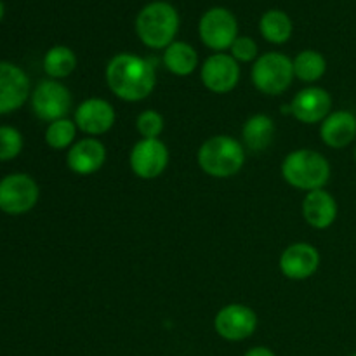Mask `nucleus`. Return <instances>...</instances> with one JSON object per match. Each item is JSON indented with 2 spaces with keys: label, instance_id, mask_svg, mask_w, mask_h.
Masks as SVG:
<instances>
[{
  "label": "nucleus",
  "instance_id": "f257e3e1",
  "mask_svg": "<svg viewBox=\"0 0 356 356\" xmlns=\"http://www.w3.org/2000/svg\"><path fill=\"white\" fill-rule=\"evenodd\" d=\"M106 83L111 92L124 101H143L153 92L156 73L148 59L139 56L117 54L106 66Z\"/></svg>",
  "mask_w": 356,
  "mask_h": 356
},
{
  "label": "nucleus",
  "instance_id": "f03ea898",
  "mask_svg": "<svg viewBox=\"0 0 356 356\" xmlns=\"http://www.w3.org/2000/svg\"><path fill=\"white\" fill-rule=\"evenodd\" d=\"M282 176L299 190H323L330 177V165L323 155L313 149H296L285 156Z\"/></svg>",
  "mask_w": 356,
  "mask_h": 356
},
{
  "label": "nucleus",
  "instance_id": "7ed1b4c3",
  "mask_svg": "<svg viewBox=\"0 0 356 356\" xmlns=\"http://www.w3.org/2000/svg\"><path fill=\"white\" fill-rule=\"evenodd\" d=\"M179 26L176 9L167 2H152L143 7L136 19V31L145 45L152 49H167L174 42Z\"/></svg>",
  "mask_w": 356,
  "mask_h": 356
},
{
  "label": "nucleus",
  "instance_id": "20e7f679",
  "mask_svg": "<svg viewBox=\"0 0 356 356\" xmlns=\"http://www.w3.org/2000/svg\"><path fill=\"white\" fill-rule=\"evenodd\" d=\"M245 163V149L232 136H214L198 149V165L212 177H232Z\"/></svg>",
  "mask_w": 356,
  "mask_h": 356
},
{
  "label": "nucleus",
  "instance_id": "39448f33",
  "mask_svg": "<svg viewBox=\"0 0 356 356\" xmlns=\"http://www.w3.org/2000/svg\"><path fill=\"white\" fill-rule=\"evenodd\" d=\"M294 66L285 54L268 52L257 58L252 66V82L266 96H278L291 87Z\"/></svg>",
  "mask_w": 356,
  "mask_h": 356
},
{
  "label": "nucleus",
  "instance_id": "423d86ee",
  "mask_svg": "<svg viewBox=\"0 0 356 356\" xmlns=\"http://www.w3.org/2000/svg\"><path fill=\"white\" fill-rule=\"evenodd\" d=\"M38 202V186L28 174H10L0 181V211L6 214H24Z\"/></svg>",
  "mask_w": 356,
  "mask_h": 356
},
{
  "label": "nucleus",
  "instance_id": "0eeeda50",
  "mask_svg": "<svg viewBox=\"0 0 356 356\" xmlns=\"http://www.w3.org/2000/svg\"><path fill=\"white\" fill-rule=\"evenodd\" d=\"M198 31H200L202 42L207 47L214 51H225L232 47L233 42L238 37V24L228 9L214 7L202 16Z\"/></svg>",
  "mask_w": 356,
  "mask_h": 356
},
{
  "label": "nucleus",
  "instance_id": "6e6552de",
  "mask_svg": "<svg viewBox=\"0 0 356 356\" xmlns=\"http://www.w3.org/2000/svg\"><path fill=\"white\" fill-rule=\"evenodd\" d=\"M31 108L40 120L56 122L72 108V94L61 82L44 80L31 94Z\"/></svg>",
  "mask_w": 356,
  "mask_h": 356
},
{
  "label": "nucleus",
  "instance_id": "1a4fd4ad",
  "mask_svg": "<svg viewBox=\"0 0 356 356\" xmlns=\"http://www.w3.org/2000/svg\"><path fill=\"white\" fill-rule=\"evenodd\" d=\"M257 316L249 306L228 305L219 309L214 318V329L222 339L243 341L256 332Z\"/></svg>",
  "mask_w": 356,
  "mask_h": 356
},
{
  "label": "nucleus",
  "instance_id": "9d476101",
  "mask_svg": "<svg viewBox=\"0 0 356 356\" xmlns=\"http://www.w3.org/2000/svg\"><path fill=\"white\" fill-rule=\"evenodd\" d=\"M131 169L141 179H155L169 163V152L160 139H143L131 152Z\"/></svg>",
  "mask_w": 356,
  "mask_h": 356
},
{
  "label": "nucleus",
  "instance_id": "9b49d317",
  "mask_svg": "<svg viewBox=\"0 0 356 356\" xmlns=\"http://www.w3.org/2000/svg\"><path fill=\"white\" fill-rule=\"evenodd\" d=\"M30 96V80L19 66L0 61V115L16 111Z\"/></svg>",
  "mask_w": 356,
  "mask_h": 356
},
{
  "label": "nucleus",
  "instance_id": "f8f14e48",
  "mask_svg": "<svg viewBox=\"0 0 356 356\" xmlns=\"http://www.w3.org/2000/svg\"><path fill=\"white\" fill-rule=\"evenodd\" d=\"M240 66L233 56L212 54L202 66V82L216 94H226L236 87Z\"/></svg>",
  "mask_w": 356,
  "mask_h": 356
},
{
  "label": "nucleus",
  "instance_id": "ddd939ff",
  "mask_svg": "<svg viewBox=\"0 0 356 356\" xmlns=\"http://www.w3.org/2000/svg\"><path fill=\"white\" fill-rule=\"evenodd\" d=\"M332 97L322 87H306L299 90L291 103V113L302 124H318L330 115Z\"/></svg>",
  "mask_w": 356,
  "mask_h": 356
},
{
  "label": "nucleus",
  "instance_id": "4468645a",
  "mask_svg": "<svg viewBox=\"0 0 356 356\" xmlns=\"http://www.w3.org/2000/svg\"><path fill=\"white\" fill-rule=\"evenodd\" d=\"M320 266V254L309 243H294L287 247L280 257V270L291 280H306L313 277Z\"/></svg>",
  "mask_w": 356,
  "mask_h": 356
},
{
  "label": "nucleus",
  "instance_id": "2eb2a0df",
  "mask_svg": "<svg viewBox=\"0 0 356 356\" xmlns=\"http://www.w3.org/2000/svg\"><path fill=\"white\" fill-rule=\"evenodd\" d=\"M75 124L82 132L89 136H101L110 131L115 124V110L108 101L87 99L76 108Z\"/></svg>",
  "mask_w": 356,
  "mask_h": 356
},
{
  "label": "nucleus",
  "instance_id": "dca6fc26",
  "mask_svg": "<svg viewBox=\"0 0 356 356\" xmlns=\"http://www.w3.org/2000/svg\"><path fill=\"white\" fill-rule=\"evenodd\" d=\"M106 160V148L103 143L94 138H86L75 143L66 155L70 170L80 176H89L99 170Z\"/></svg>",
  "mask_w": 356,
  "mask_h": 356
},
{
  "label": "nucleus",
  "instance_id": "f3484780",
  "mask_svg": "<svg viewBox=\"0 0 356 356\" xmlns=\"http://www.w3.org/2000/svg\"><path fill=\"white\" fill-rule=\"evenodd\" d=\"M322 141L330 148H346L356 138V117L351 111H332L320 127Z\"/></svg>",
  "mask_w": 356,
  "mask_h": 356
},
{
  "label": "nucleus",
  "instance_id": "a211bd4d",
  "mask_svg": "<svg viewBox=\"0 0 356 356\" xmlns=\"http://www.w3.org/2000/svg\"><path fill=\"white\" fill-rule=\"evenodd\" d=\"M302 216H305L306 222L313 228H329L337 218L336 198L325 190L308 191V195L302 200Z\"/></svg>",
  "mask_w": 356,
  "mask_h": 356
},
{
  "label": "nucleus",
  "instance_id": "6ab92c4d",
  "mask_svg": "<svg viewBox=\"0 0 356 356\" xmlns=\"http://www.w3.org/2000/svg\"><path fill=\"white\" fill-rule=\"evenodd\" d=\"M275 124L268 115H254L243 124V143L252 152H264L273 141Z\"/></svg>",
  "mask_w": 356,
  "mask_h": 356
},
{
  "label": "nucleus",
  "instance_id": "aec40b11",
  "mask_svg": "<svg viewBox=\"0 0 356 356\" xmlns=\"http://www.w3.org/2000/svg\"><path fill=\"white\" fill-rule=\"evenodd\" d=\"M163 63L165 68L170 73L179 76H186L195 72L198 65V56L197 51L191 47L186 42H172L169 47L165 49L163 54Z\"/></svg>",
  "mask_w": 356,
  "mask_h": 356
},
{
  "label": "nucleus",
  "instance_id": "412c9836",
  "mask_svg": "<svg viewBox=\"0 0 356 356\" xmlns=\"http://www.w3.org/2000/svg\"><path fill=\"white\" fill-rule=\"evenodd\" d=\"M261 33L271 44H285L292 35V21L284 10H268L261 17Z\"/></svg>",
  "mask_w": 356,
  "mask_h": 356
},
{
  "label": "nucleus",
  "instance_id": "4be33fe9",
  "mask_svg": "<svg viewBox=\"0 0 356 356\" xmlns=\"http://www.w3.org/2000/svg\"><path fill=\"white\" fill-rule=\"evenodd\" d=\"M75 68V52L72 49L65 47V45H56V47L49 49L44 58V70L52 80L65 79V76L72 75Z\"/></svg>",
  "mask_w": 356,
  "mask_h": 356
},
{
  "label": "nucleus",
  "instance_id": "5701e85b",
  "mask_svg": "<svg viewBox=\"0 0 356 356\" xmlns=\"http://www.w3.org/2000/svg\"><path fill=\"white\" fill-rule=\"evenodd\" d=\"M292 66H294V75L299 80H302V82H316L325 73L327 61L320 52L302 51L296 56Z\"/></svg>",
  "mask_w": 356,
  "mask_h": 356
},
{
  "label": "nucleus",
  "instance_id": "b1692460",
  "mask_svg": "<svg viewBox=\"0 0 356 356\" xmlns=\"http://www.w3.org/2000/svg\"><path fill=\"white\" fill-rule=\"evenodd\" d=\"M76 136V124L68 118L51 122L45 131V143L54 149H65L73 143Z\"/></svg>",
  "mask_w": 356,
  "mask_h": 356
},
{
  "label": "nucleus",
  "instance_id": "393cba45",
  "mask_svg": "<svg viewBox=\"0 0 356 356\" xmlns=\"http://www.w3.org/2000/svg\"><path fill=\"white\" fill-rule=\"evenodd\" d=\"M23 149V136L17 129L3 125L0 127V160H13Z\"/></svg>",
  "mask_w": 356,
  "mask_h": 356
},
{
  "label": "nucleus",
  "instance_id": "a878e982",
  "mask_svg": "<svg viewBox=\"0 0 356 356\" xmlns=\"http://www.w3.org/2000/svg\"><path fill=\"white\" fill-rule=\"evenodd\" d=\"M136 129L145 139H159L163 132V117L155 110H146L136 120Z\"/></svg>",
  "mask_w": 356,
  "mask_h": 356
},
{
  "label": "nucleus",
  "instance_id": "bb28decb",
  "mask_svg": "<svg viewBox=\"0 0 356 356\" xmlns=\"http://www.w3.org/2000/svg\"><path fill=\"white\" fill-rule=\"evenodd\" d=\"M229 49H232V56L236 61L249 63L257 58V44L249 37H236V40L233 42Z\"/></svg>",
  "mask_w": 356,
  "mask_h": 356
},
{
  "label": "nucleus",
  "instance_id": "cd10ccee",
  "mask_svg": "<svg viewBox=\"0 0 356 356\" xmlns=\"http://www.w3.org/2000/svg\"><path fill=\"white\" fill-rule=\"evenodd\" d=\"M243 356H275V353L270 350V348L257 346V348H252V350L247 351V353Z\"/></svg>",
  "mask_w": 356,
  "mask_h": 356
},
{
  "label": "nucleus",
  "instance_id": "c85d7f7f",
  "mask_svg": "<svg viewBox=\"0 0 356 356\" xmlns=\"http://www.w3.org/2000/svg\"><path fill=\"white\" fill-rule=\"evenodd\" d=\"M2 17H3V3L2 0H0V21H2Z\"/></svg>",
  "mask_w": 356,
  "mask_h": 356
},
{
  "label": "nucleus",
  "instance_id": "c756f323",
  "mask_svg": "<svg viewBox=\"0 0 356 356\" xmlns=\"http://www.w3.org/2000/svg\"><path fill=\"white\" fill-rule=\"evenodd\" d=\"M355 160H356V149H355Z\"/></svg>",
  "mask_w": 356,
  "mask_h": 356
},
{
  "label": "nucleus",
  "instance_id": "7c9ffc66",
  "mask_svg": "<svg viewBox=\"0 0 356 356\" xmlns=\"http://www.w3.org/2000/svg\"><path fill=\"white\" fill-rule=\"evenodd\" d=\"M351 356H356V353H355V355H351Z\"/></svg>",
  "mask_w": 356,
  "mask_h": 356
}]
</instances>
